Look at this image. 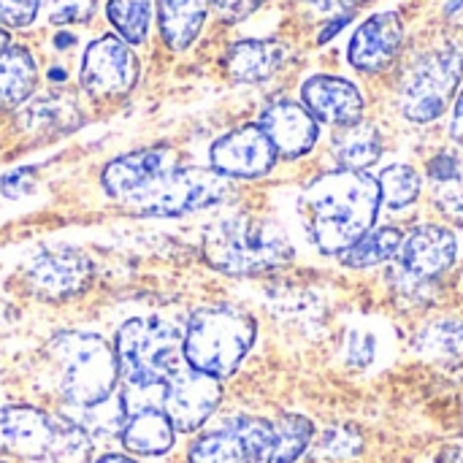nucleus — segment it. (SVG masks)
<instances>
[{
  "instance_id": "obj_33",
  "label": "nucleus",
  "mask_w": 463,
  "mask_h": 463,
  "mask_svg": "<svg viewBox=\"0 0 463 463\" xmlns=\"http://www.w3.org/2000/svg\"><path fill=\"white\" fill-rule=\"evenodd\" d=\"M355 439H361L355 431L334 429V431L323 434L320 453L328 456V458H353V456H358V450H355V448H345V442H355Z\"/></svg>"
},
{
  "instance_id": "obj_6",
  "label": "nucleus",
  "mask_w": 463,
  "mask_h": 463,
  "mask_svg": "<svg viewBox=\"0 0 463 463\" xmlns=\"http://www.w3.org/2000/svg\"><path fill=\"white\" fill-rule=\"evenodd\" d=\"M0 453L27 461L92 463V437L65 415L24 404L0 407Z\"/></svg>"
},
{
  "instance_id": "obj_22",
  "label": "nucleus",
  "mask_w": 463,
  "mask_h": 463,
  "mask_svg": "<svg viewBox=\"0 0 463 463\" xmlns=\"http://www.w3.org/2000/svg\"><path fill=\"white\" fill-rule=\"evenodd\" d=\"M125 423L119 429V439L128 453L157 458L165 456L176 442V429L168 420V415L152 404H141L133 410H125Z\"/></svg>"
},
{
  "instance_id": "obj_12",
  "label": "nucleus",
  "mask_w": 463,
  "mask_h": 463,
  "mask_svg": "<svg viewBox=\"0 0 463 463\" xmlns=\"http://www.w3.org/2000/svg\"><path fill=\"white\" fill-rule=\"evenodd\" d=\"M209 163L225 179H263L277 168L279 155L260 125L250 122L220 136L209 149Z\"/></svg>"
},
{
  "instance_id": "obj_42",
  "label": "nucleus",
  "mask_w": 463,
  "mask_h": 463,
  "mask_svg": "<svg viewBox=\"0 0 463 463\" xmlns=\"http://www.w3.org/2000/svg\"><path fill=\"white\" fill-rule=\"evenodd\" d=\"M0 463H5V461H0Z\"/></svg>"
},
{
  "instance_id": "obj_34",
  "label": "nucleus",
  "mask_w": 463,
  "mask_h": 463,
  "mask_svg": "<svg viewBox=\"0 0 463 463\" xmlns=\"http://www.w3.org/2000/svg\"><path fill=\"white\" fill-rule=\"evenodd\" d=\"M266 0H212V8L214 14L222 19V22H241L247 19L250 14H255Z\"/></svg>"
},
{
  "instance_id": "obj_32",
  "label": "nucleus",
  "mask_w": 463,
  "mask_h": 463,
  "mask_svg": "<svg viewBox=\"0 0 463 463\" xmlns=\"http://www.w3.org/2000/svg\"><path fill=\"white\" fill-rule=\"evenodd\" d=\"M41 0H0V24L3 27H27L35 22Z\"/></svg>"
},
{
  "instance_id": "obj_3",
  "label": "nucleus",
  "mask_w": 463,
  "mask_h": 463,
  "mask_svg": "<svg viewBox=\"0 0 463 463\" xmlns=\"http://www.w3.org/2000/svg\"><path fill=\"white\" fill-rule=\"evenodd\" d=\"M463 84V46L456 38L431 41L402 57L393 79V111L415 128L439 122Z\"/></svg>"
},
{
  "instance_id": "obj_21",
  "label": "nucleus",
  "mask_w": 463,
  "mask_h": 463,
  "mask_svg": "<svg viewBox=\"0 0 463 463\" xmlns=\"http://www.w3.org/2000/svg\"><path fill=\"white\" fill-rule=\"evenodd\" d=\"M334 168L372 171L385 157V133L374 119H361L347 128H336L328 138Z\"/></svg>"
},
{
  "instance_id": "obj_18",
  "label": "nucleus",
  "mask_w": 463,
  "mask_h": 463,
  "mask_svg": "<svg viewBox=\"0 0 463 463\" xmlns=\"http://www.w3.org/2000/svg\"><path fill=\"white\" fill-rule=\"evenodd\" d=\"M423 182L429 206L445 222H463V149L448 144L429 155Z\"/></svg>"
},
{
  "instance_id": "obj_20",
  "label": "nucleus",
  "mask_w": 463,
  "mask_h": 463,
  "mask_svg": "<svg viewBox=\"0 0 463 463\" xmlns=\"http://www.w3.org/2000/svg\"><path fill=\"white\" fill-rule=\"evenodd\" d=\"M290 57V46L279 38L233 41L225 52V73L239 84H260L274 79Z\"/></svg>"
},
{
  "instance_id": "obj_39",
  "label": "nucleus",
  "mask_w": 463,
  "mask_h": 463,
  "mask_svg": "<svg viewBox=\"0 0 463 463\" xmlns=\"http://www.w3.org/2000/svg\"><path fill=\"white\" fill-rule=\"evenodd\" d=\"M92 463H138V461H133L130 456H122V453H106V456H100L98 461H92Z\"/></svg>"
},
{
  "instance_id": "obj_4",
  "label": "nucleus",
  "mask_w": 463,
  "mask_h": 463,
  "mask_svg": "<svg viewBox=\"0 0 463 463\" xmlns=\"http://www.w3.org/2000/svg\"><path fill=\"white\" fill-rule=\"evenodd\" d=\"M203 258L231 277H260L296 260L290 233L271 217L239 212L217 220L203 233Z\"/></svg>"
},
{
  "instance_id": "obj_29",
  "label": "nucleus",
  "mask_w": 463,
  "mask_h": 463,
  "mask_svg": "<svg viewBox=\"0 0 463 463\" xmlns=\"http://www.w3.org/2000/svg\"><path fill=\"white\" fill-rule=\"evenodd\" d=\"M388 347L385 328L374 320H361L347 326L345 342H342V361L350 372H369L383 361V353Z\"/></svg>"
},
{
  "instance_id": "obj_23",
  "label": "nucleus",
  "mask_w": 463,
  "mask_h": 463,
  "mask_svg": "<svg viewBox=\"0 0 463 463\" xmlns=\"http://www.w3.org/2000/svg\"><path fill=\"white\" fill-rule=\"evenodd\" d=\"M402 239H404V228L402 225H396V222H377L353 247H347L336 260L342 263V269L355 271V274L388 269V266H393V260H396V255L402 250Z\"/></svg>"
},
{
  "instance_id": "obj_41",
  "label": "nucleus",
  "mask_w": 463,
  "mask_h": 463,
  "mask_svg": "<svg viewBox=\"0 0 463 463\" xmlns=\"http://www.w3.org/2000/svg\"><path fill=\"white\" fill-rule=\"evenodd\" d=\"M458 288H461V298H463V271H461V279H458Z\"/></svg>"
},
{
  "instance_id": "obj_5",
  "label": "nucleus",
  "mask_w": 463,
  "mask_h": 463,
  "mask_svg": "<svg viewBox=\"0 0 463 463\" xmlns=\"http://www.w3.org/2000/svg\"><path fill=\"white\" fill-rule=\"evenodd\" d=\"M258 339L255 317L233 304L201 307L190 315L182 336V358L190 369L228 380L244 364Z\"/></svg>"
},
{
  "instance_id": "obj_11",
  "label": "nucleus",
  "mask_w": 463,
  "mask_h": 463,
  "mask_svg": "<svg viewBox=\"0 0 463 463\" xmlns=\"http://www.w3.org/2000/svg\"><path fill=\"white\" fill-rule=\"evenodd\" d=\"M271 429L274 418H231L220 429L193 439L187 463H258L271 439Z\"/></svg>"
},
{
  "instance_id": "obj_27",
  "label": "nucleus",
  "mask_w": 463,
  "mask_h": 463,
  "mask_svg": "<svg viewBox=\"0 0 463 463\" xmlns=\"http://www.w3.org/2000/svg\"><path fill=\"white\" fill-rule=\"evenodd\" d=\"M38 81V68L24 46H8L0 54V111L19 109L30 100Z\"/></svg>"
},
{
  "instance_id": "obj_13",
  "label": "nucleus",
  "mask_w": 463,
  "mask_h": 463,
  "mask_svg": "<svg viewBox=\"0 0 463 463\" xmlns=\"http://www.w3.org/2000/svg\"><path fill=\"white\" fill-rule=\"evenodd\" d=\"M298 95L304 109L334 130L366 119L369 100L364 87L342 73H312L301 81Z\"/></svg>"
},
{
  "instance_id": "obj_9",
  "label": "nucleus",
  "mask_w": 463,
  "mask_h": 463,
  "mask_svg": "<svg viewBox=\"0 0 463 463\" xmlns=\"http://www.w3.org/2000/svg\"><path fill=\"white\" fill-rule=\"evenodd\" d=\"M461 258V239L445 220H418L404 228L402 250L393 269L407 279L426 285H445Z\"/></svg>"
},
{
  "instance_id": "obj_7",
  "label": "nucleus",
  "mask_w": 463,
  "mask_h": 463,
  "mask_svg": "<svg viewBox=\"0 0 463 463\" xmlns=\"http://www.w3.org/2000/svg\"><path fill=\"white\" fill-rule=\"evenodd\" d=\"M49 350L57 358L60 391L71 407L87 412L111 402L119 383V366L114 347L103 336L65 331L52 339Z\"/></svg>"
},
{
  "instance_id": "obj_8",
  "label": "nucleus",
  "mask_w": 463,
  "mask_h": 463,
  "mask_svg": "<svg viewBox=\"0 0 463 463\" xmlns=\"http://www.w3.org/2000/svg\"><path fill=\"white\" fill-rule=\"evenodd\" d=\"M119 380L133 391L163 388L182 366V334L163 320H128L114 345Z\"/></svg>"
},
{
  "instance_id": "obj_14",
  "label": "nucleus",
  "mask_w": 463,
  "mask_h": 463,
  "mask_svg": "<svg viewBox=\"0 0 463 463\" xmlns=\"http://www.w3.org/2000/svg\"><path fill=\"white\" fill-rule=\"evenodd\" d=\"M220 402H222L220 380L201 374L187 364L179 366L174 377L163 385V412L182 434L198 431L217 412Z\"/></svg>"
},
{
  "instance_id": "obj_10",
  "label": "nucleus",
  "mask_w": 463,
  "mask_h": 463,
  "mask_svg": "<svg viewBox=\"0 0 463 463\" xmlns=\"http://www.w3.org/2000/svg\"><path fill=\"white\" fill-rule=\"evenodd\" d=\"M407 52V19L396 8L361 19L347 41V65L361 76H385L399 68Z\"/></svg>"
},
{
  "instance_id": "obj_35",
  "label": "nucleus",
  "mask_w": 463,
  "mask_h": 463,
  "mask_svg": "<svg viewBox=\"0 0 463 463\" xmlns=\"http://www.w3.org/2000/svg\"><path fill=\"white\" fill-rule=\"evenodd\" d=\"M35 184V168H16L11 174H5L0 179V190L8 195V198H22L33 190Z\"/></svg>"
},
{
  "instance_id": "obj_1",
  "label": "nucleus",
  "mask_w": 463,
  "mask_h": 463,
  "mask_svg": "<svg viewBox=\"0 0 463 463\" xmlns=\"http://www.w3.org/2000/svg\"><path fill=\"white\" fill-rule=\"evenodd\" d=\"M100 184L106 195L144 217H182L220 206L231 198V179L217 171L184 165L171 146H149L114 157Z\"/></svg>"
},
{
  "instance_id": "obj_15",
  "label": "nucleus",
  "mask_w": 463,
  "mask_h": 463,
  "mask_svg": "<svg viewBox=\"0 0 463 463\" xmlns=\"http://www.w3.org/2000/svg\"><path fill=\"white\" fill-rule=\"evenodd\" d=\"M138 60L117 35L95 38L81 57V87L92 98H119L133 90Z\"/></svg>"
},
{
  "instance_id": "obj_38",
  "label": "nucleus",
  "mask_w": 463,
  "mask_h": 463,
  "mask_svg": "<svg viewBox=\"0 0 463 463\" xmlns=\"http://www.w3.org/2000/svg\"><path fill=\"white\" fill-rule=\"evenodd\" d=\"M439 463H463V439L445 445L439 453Z\"/></svg>"
},
{
  "instance_id": "obj_37",
  "label": "nucleus",
  "mask_w": 463,
  "mask_h": 463,
  "mask_svg": "<svg viewBox=\"0 0 463 463\" xmlns=\"http://www.w3.org/2000/svg\"><path fill=\"white\" fill-rule=\"evenodd\" d=\"M448 138H450L453 146L463 149V84L458 95H456V100H453V106H450V111H448Z\"/></svg>"
},
{
  "instance_id": "obj_31",
  "label": "nucleus",
  "mask_w": 463,
  "mask_h": 463,
  "mask_svg": "<svg viewBox=\"0 0 463 463\" xmlns=\"http://www.w3.org/2000/svg\"><path fill=\"white\" fill-rule=\"evenodd\" d=\"M98 0H49V19L54 24L87 22L95 14Z\"/></svg>"
},
{
  "instance_id": "obj_40",
  "label": "nucleus",
  "mask_w": 463,
  "mask_h": 463,
  "mask_svg": "<svg viewBox=\"0 0 463 463\" xmlns=\"http://www.w3.org/2000/svg\"><path fill=\"white\" fill-rule=\"evenodd\" d=\"M5 49H8V33H5L3 24H0V54H3Z\"/></svg>"
},
{
  "instance_id": "obj_2",
  "label": "nucleus",
  "mask_w": 463,
  "mask_h": 463,
  "mask_svg": "<svg viewBox=\"0 0 463 463\" xmlns=\"http://www.w3.org/2000/svg\"><path fill=\"white\" fill-rule=\"evenodd\" d=\"M383 217V195L372 171L328 168L312 176L298 195V220L309 247L339 258Z\"/></svg>"
},
{
  "instance_id": "obj_24",
  "label": "nucleus",
  "mask_w": 463,
  "mask_h": 463,
  "mask_svg": "<svg viewBox=\"0 0 463 463\" xmlns=\"http://www.w3.org/2000/svg\"><path fill=\"white\" fill-rule=\"evenodd\" d=\"M377 184H380V195H383V214L396 220L404 214H412L423 195H426V182H423V171L412 163H388L385 168H380Z\"/></svg>"
},
{
  "instance_id": "obj_17",
  "label": "nucleus",
  "mask_w": 463,
  "mask_h": 463,
  "mask_svg": "<svg viewBox=\"0 0 463 463\" xmlns=\"http://www.w3.org/2000/svg\"><path fill=\"white\" fill-rule=\"evenodd\" d=\"M92 279V263L73 247H54L33 258L27 269L30 290L43 301H65L87 290Z\"/></svg>"
},
{
  "instance_id": "obj_30",
  "label": "nucleus",
  "mask_w": 463,
  "mask_h": 463,
  "mask_svg": "<svg viewBox=\"0 0 463 463\" xmlns=\"http://www.w3.org/2000/svg\"><path fill=\"white\" fill-rule=\"evenodd\" d=\"M152 0H109L106 16L125 43H144L152 24Z\"/></svg>"
},
{
  "instance_id": "obj_26",
  "label": "nucleus",
  "mask_w": 463,
  "mask_h": 463,
  "mask_svg": "<svg viewBox=\"0 0 463 463\" xmlns=\"http://www.w3.org/2000/svg\"><path fill=\"white\" fill-rule=\"evenodd\" d=\"M212 8V0H157V14H160V33L168 49L182 52L187 49Z\"/></svg>"
},
{
  "instance_id": "obj_16",
  "label": "nucleus",
  "mask_w": 463,
  "mask_h": 463,
  "mask_svg": "<svg viewBox=\"0 0 463 463\" xmlns=\"http://www.w3.org/2000/svg\"><path fill=\"white\" fill-rule=\"evenodd\" d=\"M258 125L282 160L309 157L323 138V125L304 109L301 100L293 98L269 100L258 117Z\"/></svg>"
},
{
  "instance_id": "obj_25",
  "label": "nucleus",
  "mask_w": 463,
  "mask_h": 463,
  "mask_svg": "<svg viewBox=\"0 0 463 463\" xmlns=\"http://www.w3.org/2000/svg\"><path fill=\"white\" fill-rule=\"evenodd\" d=\"M317 437L315 420L301 412H285L274 418L271 439L258 463H298Z\"/></svg>"
},
{
  "instance_id": "obj_19",
  "label": "nucleus",
  "mask_w": 463,
  "mask_h": 463,
  "mask_svg": "<svg viewBox=\"0 0 463 463\" xmlns=\"http://www.w3.org/2000/svg\"><path fill=\"white\" fill-rule=\"evenodd\" d=\"M410 350L426 364L463 366V312H431L410 336Z\"/></svg>"
},
{
  "instance_id": "obj_28",
  "label": "nucleus",
  "mask_w": 463,
  "mask_h": 463,
  "mask_svg": "<svg viewBox=\"0 0 463 463\" xmlns=\"http://www.w3.org/2000/svg\"><path fill=\"white\" fill-rule=\"evenodd\" d=\"M81 114L73 106V100L62 95H43L35 98L22 114H19V128L35 136H54V133H71L79 128Z\"/></svg>"
},
{
  "instance_id": "obj_36",
  "label": "nucleus",
  "mask_w": 463,
  "mask_h": 463,
  "mask_svg": "<svg viewBox=\"0 0 463 463\" xmlns=\"http://www.w3.org/2000/svg\"><path fill=\"white\" fill-rule=\"evenodd\" d=\"M307 8H312L317 16H342V14H355L361 5L372 3V0H301Z\"/></svg>"
}]
</instances>
